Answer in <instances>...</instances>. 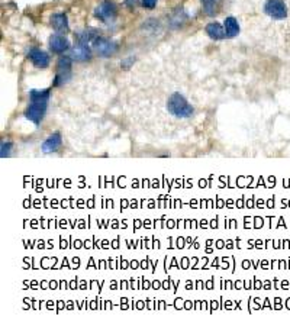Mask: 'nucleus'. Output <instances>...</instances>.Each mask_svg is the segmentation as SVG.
<instances>
[{
	"label": "nucleus",
	"instance_id": "f257e3e1",
	"mask_svg": "<svg viewBox=\"0 0 290 329\" xmlns=\"http://www.w3.org/2000/svg\"><path fill=\"white\" fill-rule=\"evenodd\" d=\"M51 97L50 89L44 90H31L29 92V105L25 109V117L31 120L35 126H39L47 113L48 102Z\"/></svg>",
	"mask_w": 290,
	"mask_h": 329
},
{
	"label": "nucleus",
	"instance_id": "f03ea898",
	"mask_svg": "<svg viewBox=\"0 0 290 329\" xmlns=\"http://www.w3.org/2000/svg\"><path fill=\"white\" fill-rule=\"evenodd\" d=\"M166 106H167L169 113L173 115L174 117H178V119H189V117L193 116L194 113L193 106L178 92H174L170 95V97L167 99Z\"/></svg>",
	"mask_w": 290,
	"mask_h": 329
},
{
	"label": "nucleus",
	"instance_id": "7ed1b4c3",
	"mask_svg": "<svg viewBox=\"0 0 290 329\" xmlns=\"http://www.w3.org/2000/svg\"><path fill=\"white\" fill-rule=\"evenodd\" d=\"M73 59L70 55H64L58 59L57 62V73L54 78V86L59 87L64 86L65 83H68L73 77Z\"/></svg>",
	"mask_w": 290,
	"mask_h": 329
},
{
	"label": "nucleus",
	"instance_id": "20e7f679",
	"mask_svg": "<svg viewBox=\"0 0 290 329\" xmlns=\"http://www.w3.org/2000/svg\"><path fill=\"white\" fill-rule=\"evenodd\" d=\"M264 13L274 20H283L288 18V4L285 0H266L263 6Z\"/></svg>",
	"mask_w": 290,
	"mask_h": 329
},
{
	"label": "nucleus",
	"instance_id": "39448f33",
	"mask_svg": "<svg viewBox=\"0 0 290 329\" xmlns=\"http://www.w3.org/2000/svg\"><path fill=\"white\" fill-rule=\"evenodd\" d=\"M116 15H117V7L114 1L111 0H106V1H102L99 6H96L95 9V16L96 19H99L103 23H111L116 19Z\"/></svg>",
	"mask_w": 290,
	"mask_h": 329
},
{
	"label": "nucleus",
	"instance_id": "423d86ee",
	"mask_svg": "<svg viewBox=\"0 0 290 329\" xmlns=\"http://www.w3.org/2000/svg\"><path fill=\"white\" fill-rule=\"evenodd\" d=\"M92 44H93V48H95L97 55H100L103 58L115 55L116 51H117V44L111 39L103 38V37H97Z\"/></svg>",
	"mask_w": 290,
	"mask_h": 329
},
{
	"label": "nucleus",
	"instance_id": "0eeeda50",
	"mask_svg": "<svg viewBox=\"0 0 290 329\" xmlns=\"http://www.w3.org/2000/svg\"><path fill=\"white\" fill-rule=\"evenodd\" d=\"M73 61H77V62H84V61H89L92 58V50L89 47V44H84V42H76L74 47L70 48V54H68Z\"/></svg>",
	"mask_w": 290,
	"mask_h": 329
},
{
	"label": "nucleus",
	"instance_id": "6e6552de",
	"mask_svg": "<svg viewBox=\"0 0 290 329\" xmlns=\"http://www.w3.org/2000/svg\"><path fill=\"white\" fill-rule=\"evenodd\" d=\"M48 45H50V50L54 54H64V53L70 51V42L62 34L51 35L50 41H48Z\"/></svg>",
	"mask_w": 290,
	"mask_h": 329
},
{
	"label": "nucleus",
	"instance_id": "1a4fd4ad",
	"mask_svg": "<svg viewBox=\"0 0 290 329\" xmlns=\"http://www.w3.org/2000/svg\"><path fill=\"white\" fill-rule=\"evenodd\" d=\"M61 147H62V136L59 132H54L42 142L41 150L44 154H54V153L59 151Z\"/></svg>",
	"mask_w": 290,
	"mask_h": 329
},
{
	"label": "nucleus",
	"instance_id": "9d476101",
	"mask_svg": "<svg viewBox=\"0 0 290 329\" xmlns=\"http://www.w3.org/2000/svg\"><path fill=\"white\" fill-rule=\"evenodd\" d=\"M28 58L37 68H47L50 65V55L41 48H31L28 53Z\"/></svg>",
	"mask_w": 290,
	"mask_h": 329
},
{
	"label": "nucleus",
	"instance_id": "9b49d317",
	"mask_svg": "<svg viewBox=\"0 0 290 329\" xmlns=\"http://www.w3.org/2000/svg\"><path fill=\"white\" fill-rule=\"evenodd\" d=\"M51 26L57 31L58 34H65L68 32V19H67V15L65 13H54L51 16Z\"/></svg>",
	"mask_w": 290,
	"mask_h": 329
},
{
	"label": "nucleus",
	"instance_id": "f8f14e48",
	"mask_svg": "<svg viewBox=\"0 0 290 329\" xmlns=\"http://www.w3.org/2000/svg\"><path fill=\"white\" fill-rule=\"evenodd\" d=\"M206 34L209 35V38L215 39V41H221V39L227 38V32L224 25H221L219 22H211L206 25Z\"/></svg>",
	"mask_w": 290,
	"mask_h": 329
},
{
	"label": "nucleus",
	"instance_id": "ddd939ff",
	"mask_svg": "<svg viewBox=\"0 0 290 329\" xmlns=\"http://www.w3.org/2000/svg\"><path fill=\"white\" fill-rule=\"evenodd\" d=\"M224 28H225V32H227V38H235L239 34V23L233 16L225 18Z\"/></svg>",
	"mask_w": 290,
	"mask_h": 329
},
{
	"label": "nucleus",
	"instance_id": "4468645a",
	"mask_svg": "<svg viewBox=\"0 0 290 329\" xmlns=\"http://www.w3.org/2000/svg\"><path fill=\"white\" fill-rule=\"evenodd\" d=\"M186 20H187V15L184 13V10H183V9H177V10H174L173 13L170 15L169 23H170V26H172L173 29H177V28L183 26V23H184Z\"/></svg>",
	"mask_w": 290,
	"mask_h": 329
},
{
	"label": "nucleus",
	"instance_id": "2eb2a0df",
	"mask_svg": "<svg viewBox=\"0 0 290 329\" xmlns=\"http://www.w3.org/2000/svg\"><path fill=\"white\" fill-rule=\"evenodd\" d=\"M97 37H100V34L97 32L96 29H92V28H89V29H84V31L78 32L77 35H76V39H77L78 42L90 44V42H93V41H95Z\"/></svg>",
	"mask_w": 290,
	"mask_h": 329
},
{
	"label": "nucleus",
	"instance_id": "dca6fc26",
	"mask_svg": "<svg viewBox=\"0 0 290 329\" xmlns=\"http://www.w3.org/2000/svg\"><path fill=\"white\" fill-rule=\"evenodd\" d=\"M202 4H203V10L206 12V15L212 16L216 13V7H218V3L221 0H200Z\"/></svg>",
	"mask_w": 290,
	"mask_h": 329
},
{
	"label": "nucleus",
	"instance_id": "f3484780",
	"mask_svg": "<svg viewBox=\"0 0 290 329\" xmlns=\"http://www.w3.org/2000/svg\"><path fill=\"white\" fill-rule=\"evenodd\" d=\"M12 148L13 144L10 141H1V148H0V157L1 158H7L12 154Z\"/></svg>",
	"mask_w": 290,
	"mask_h": 329
},
{
	"label": "nucleus",
	"instance_id": "a211bd4d",
	"mask_svg": "<svg viewBox=\"0 0 290 329\" xmlns=\"http://www.w3.org/2000/svg\"><path fill=\"white\" fill-rule=\"evenodd\" d=\"M134 62H135V58H134V57H129V58H125L122 62H120V67H122L123 70H128V68L132 67Z\"/></svg>",
	"mask_w": 290,
	"mask_h": 329
},
{
	"label": "nucleus",
	"instance_id": "6ab92c4d",
	"mask_svg": "<svg viewBox=\"0 0 290 329\" xmlns=\"http://www.w3.org/2000/svg\"><path fill=\"white\" fill-rule=\"evenodd\" d=\"M141 4L145 9H154L155 4H157V0H141Z\"/></svg>",
	"mask_w": 290,
	"mask_h": 329
}]
</instances>
